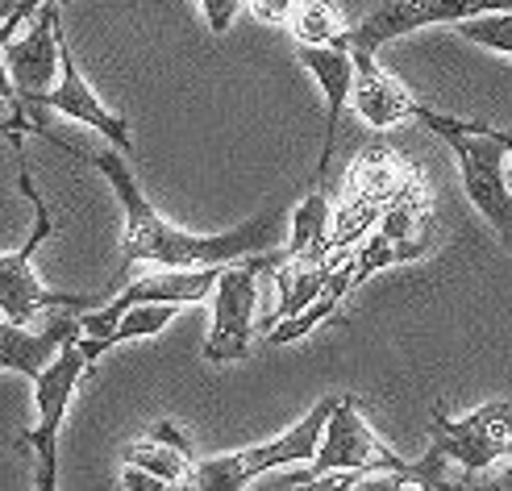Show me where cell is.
Here are the masks:
<instances>
[{
  "label": "cell",
  "instance_id": "1",
  "mask_svg": "<svg viewBox=\"0 0 512 491\" xmlns=\"http://www.w3.org/2000/svg\"><path fill=\"white\" fill-rule=\"evenodd\" d=\"M88 163L109 179V188L121 204V275L134 271L138 263H155V267H221V263H238L246 254H263L279 242V225H284L288 209L271 204L259 217L242 221L238 229L225 234H192L167 221L155 200L142 192L134 171L125 167V150H96L88 154Z\"/></svg>",
  "mask_w": 512,
  "mask_h": 491
},
{
  "label": "cell",
  "instance_id": "17",
  "mask_svg": "<svg viewBox=\"0 0 512 491\" xmlns=\"http://www.w3.org/2000/svg\"><path fill=\"white\" fill-rule=\"evenodd\" d=\"M288 30L296 46H350V25L338 0H300Z\"/></svg>",
  "mask_w": 512,
  "mask_h": 491
},
{
  "label": "cell",
  "instance_id": "19",
  "mask_svg": "<svg viewBox=\"0 0 512 491\" xmlns=\"http://www.w3.org/2000/svg\"><path fill=\"white\" fill-rule=\"evenodd\" d=\"M325 225H329V200L321 192H309L296 209H292V242H288V258L309 254L321 238H325Z\"/></svg>",
  "mask_w": 512,
  "mask_h": 491
},
{
  "label": "cell",
  "instance_id": "4",
  "mask_svg": "<svg viewBox=\"0 0 512 491\" xmlns=\"http://www.w3.org/2000/svg\"><path fill=\"white\" fill-rule=\"evenodd\" d=\"M17 188H21L25 200H30L34 225H30V238H25V246L0 254V317L21 321V325H34L38 317H50V313H59V308H75V313H88L92 304H100V300L109 296V288H105V292H96V296H75V292H55V288H46V283L38 279L34 254L50 242V234H55V213H50L46 196L38 192L30 167H25V154H17Z\"/></svg>",
  "mask_w": 512,
  "mask_h": 491
},
{
  "label": "cell",
  "instance_id": "16",
  "mask_svg": "<svg viewBox=\"0 0 512 491\" xmlns=\"http://www.w3.org/2000/svg\"><path fill=\"white\" fill-rule=\"evenodd\" d=\"M175 317H179V304H159V300L130 304V308H125V313L117 317L113 333H105V338H84V333H80V350H84L88 363L96 367L109 350L130 346V342H142V338H155V333H163Z\"/></svg>",
  "mask_w": 512,
  "mask_h": 491
},
{
  "label": "cell",
  "instance_id": "11",
  "mask_svg": "<svg viewBox=\"0 0 512 491\" xmlns=\"http://www.w3.org/2000/svg\"><path fill=\"white\" fill-rule=\"evenodd\" d=\"M59 21H63V5L59 0H46V5H38V13L30 17V30L13 34L5 46H0V59H5L25 109H34L38 100L59 84V67H63V59H59Z\"/></svg>",
  "mask_w": 512,
  "mask_h": 491
},
{
  "label": "cell",
  "instance_id": "8",
  "mask_svg": "<svg viewBox=\"0 0 512 491\" xmlns=\"http://www.w3.org/2000/svg\"><path fill=\"white\" fill-rule=\"evenodd\" d=\"M92 375V363L80 350V338H71L50 367L34 379V404H38V421L34 429L21 437V450L34 454V487L38 491H55L59 487V429L67 421V408L80 392V383Z\"/></svg>",
  "mask_w": 512,
  "mask_h": 491
},
{
  "label": "cell",
  "instance_id": "15",
  "mask_svg": "<svg viewBox=\"0 0 512 491\" xmlns=\"http://www.w3.org/2000/svg\"><path fill=\"white\" fill-rule=\"evenodd\" d=\"M125 462L150 471L155 479H163V487H188V475L196 467L192 462V437L175 421H159V425H150L138 442L125 446Z\"/></svg>",
  "mask_w": 512,
  "mask_h": 491
},
{
  "label": "cell",
  "instance_id": "10",
  "mask_svg": "<svg viewBox=\"0 0 512 491\" xmlns=\"http://www.w3.org/2000/svg\"><path fill=\"white\" fill-rule=\"evenodd\" d=\"M512 0H379V5L350 25V50H367L379 55V46H388L404 34H417L425 25H458L479 13H508Z\"/></svg>",
  "mask_w": 512,
  "mask_h": 491
},
{
  "label": "cell",
  "instance_id": "13",
  "mask_svg": "<svg viewBox=\"0 0 512 491\" xmlns=\"http://www.w3.org/2000/svg\"><path fill=\"white\" fill-rule=\"evenodd\" d=\"M296 55L309 67V75L325 96V134H321V154H317V179H325L329 159H334L338 125L354 92V50L342 42V46H296Z\"/></svg>",
  "mask_w": 512,
  "mask_h": 491
},
{
  "label": "cell",
  "instance_id": "5",
  "mask_svg": "<svg viewBox=\"0 0 512 491\" xmlns=\"http://www.w3.org/2000/svg\"><path fill=\"white\" fill-rule=\"evenodd\" d=\"M334 404H338V396H325V400H317L309 412H304L292 429L271 437V442H259V446H246V450H234V454H217V458L196 462L192 475H188V487H200V491H242V487H250L254 479L267 475V471L313 462Z\"/></svg>",
  "mask_w": 512,
  "mask_h": 491
},
{
  "label": "cell",
  "instance_id": "9",
  "mask_svg": "<svg viewBox=\"0 0 512 491\" xmlns=\"http://www.w3.org/2000/svg\"><path fill=\"white\" fill-rule=\"evenodd\" d=\"M59 59H63V67H59V84L50 88L38 105L30 109L34 113V121L46 129V138L55 142L63 154H75V159H88L84 150H75L71 142H63L59 134H50V125H46V109L50 113H59V117H67V121H80V125H88L92 134H100V138H109L117 150H125V154H134V138H130V121H125L121 113H113L105 100H100L96 92H92V84L84 80V67L75 63V50H71V42H67V34H63V21H59Z\"/></svg>",
  "mask_w": 512,
  "mask_h": 491
},
{
  "label": "cell",
  "instance_id": "2",
  "mask_svg": "<svg viewBox=\"0 0 512 491\" xmlns=\"http://www.w3.org/2000/svg\"><path fill=\"white\" fill-rule=\"evenodd\" d=\"M367 475H392L396 483H417L429 487V475L417 462L400 458L392 446L379 442V433L371 429V421L363 417V404L358 396H338L334 412H329V425L321 433V446L309 462V471L284 475L288 487H354Z\"/></svg>",
  "mask_w": 512,
  "mask_h": 491
},
{
  "label": "cell",
  "instance_id": "3",
  "mask_svg": "<svg viewBox=\"0 0 512 491\" xmlns=\"http://www.w3.org/2000/svg\"><path fill=\"white\" fill-rule=\"evenodd\" d=\"M417 121L438 134L454 163L463 192L475 204V213L496 229V238L512 250V184H508V129H492L483 121H463V117H446L438 109L421 105Z\"/></svg>",
  "mask_w": 512,
  "mask_h": 491
},
{
  "label": "cell",
  "instance_id": "20",
  "mask_svg": "<svg viewBox=\"0 0 512 491\" xmlns=\"http://www.w3.org/2000/svg\"><path fill=\"white\" fill-rule=\"evenodd\" d=\"M458 38L463 42H475L483 50H492V55H504L512 59V9L508 13H479V17H467L454 25Z\"/></svg>",
  "mask_w": 512,
  "mask_h": 491
},
{
  "label": "cell",
  "instance_id": "21",
  "mask_svg": "<svg viewBox=\"0 0 512 491\" xmlns=\"http://www.w3.org/2000/svg\"><path fill=\"white\" fill-rule=\"evenodd\" d=\"M200 13H204V25H209V34H229V25H234L238 9L246 5V0H196Z\"/></svg>",
  "mask_w": 512,
  "mask_h": 491
},
{
  "label": "cell",
  "instance_id": "23",
  "mask_svg": "<svg viewBox=\"0 0 512 491\" xmlns=\"http://www.w3.org/2000/svg\"><path fill=\"white\" fill-rule=\"evenodd\" d=\"M117 487H130V491H159V487H163V479H155L150 471L130 467V462H125V475L117 479Z\"/></svg>",
  "mask_w": 512,
  "mask_h": 491
},
{
  "label": "cell",
  "instance_id": "18",
  "mask_svg": "<svg viewBox=\"0 0 512 491\" xmlns=\"http://www.w3.org/2000/svg\"><path fill=\"white\" fill-rule=\"evenodd\" d=\"M350 288V275H334L325 283V292L309 304V308H300V313H292V317H284V325H275V333H267V338L275 342V346H288V342H296V338H304L313 325H321L329 313L338 308V300H342V292Z\"/></svg>",
  "mask_w": 512,
  "mask_h": 491
},
{
  "label": "cell",
  "instance_id": "14",
  "mask_svg": "<svg viewBox=\"0 0 512 491\" xmlns=\"http://www.w3.org/2000/svg\"><path fill=\"white\" fill-rule=\"evenodd\" d=\"M354 113L371 129H392L400 121H417L421 100L408 92L388 67H379L375 55L354 50V92H350Z\"/></svg>",
  "mask_w": 512,
  "mask_h": 491
},
{
  "label": "cell",
  "instance_id": "12",
  "mask_svg": "<svg viewBox=\"0 0 512 491\" xmlns=\"http://www.w3.org/2000/svg\"><path fill=\"white\" fill-rule=\"evenodd\" d=\"M80 333H84V325H80V313H75V308L50 313L46 325H38V329L0 317V371L38 379L50 367V358H55L71 338H80Z\"/></svg>",
  "mask_w": 512,
  "mask_h": 491
},
{
  "label": "cell",
  "instance_id": "24",
  "mask_svg": "<svg viewBox=\"0 0 512 491\" xmlns=\"http://www.w3.org/2000/svg\"><path fill=\"white\" fill-rule=\"evenodd\" d=\"M0 138H9V146L17 154H25V129L13 121V117H0Z\"/></svg>",
  "mask_w": 512,
  "mask_h": 491
},
{
  "label": "cell",
  "instance_id": "22",
  "mask_svg": "<svg viewBox=\"0 0 512 491\" xmlns=\"http://www.w3.org/2000/svg\"><path fill=\"white\" fill-rule=\"evenodd\" d=\"M300 0H246V13L263 25H288Z\"/></svg>",
  "mask_w": 512,
  "mask_h": 491
},
{
  "label": "cell",
  "instance_id": "26",
  "mask_svg": "<svg viewBox=\"0 0 512 491\" xmlns=\"http://www.w3.org/2000/svg\"><path fill=\"white\" fill-rule=\"evenodd\" d=\"M508 184H512V134H508Z\"/></svg>",
  "mask_w": 512,
  "mask_h": 491
},
{
  "label": "cell",
  "instance_id": "6",
  "mask_svg": "<svg viewBox=\"0 0 512 491\" xmlns=\"http://www.w3.org/2000/svg\"><path fill=\"white\" fill-rule=\"evenodd\" d=\"M429 429V450L463 471L458 487L483 483L492 467L512 458V400H488L463 417H446L442 408H433Z\"/></svg>",
  "mask_w": 512,
  "mask_h": 491
},
{
  "label": "cell",
  "instance_id": "7",
  "mask_svg": "<svg viewBox=\"0 0 512 491\" xmlns=\"http://www.w3.org/2000/svg\"><path fill=\"white\" fill-rule=\"evenodd\" d=\"M288 263V250H263L246 254L238 263H225L217 283H213V325L209 342H204V363L225 367L250 354L254 338V308H259V275L267 267Z\"/></svg>",
  "mask_w": 512,
  "mask_h": 491
},
{
  "label": "cell",
  "instance_id": "25",
  "mask_svg": "<svg viewBox=\"0 0 512 491\" xmlns=\"http://www.w3.org/2000/svg\"><path fill=\"white\" fill-rule=\"evenodd\" d=\"M21 5H25V0H0V25H5V21H9V17L21 9Z\"/></svg>",
  "mask_w": 512,
  "mask_h": 491
}]
</instances>
